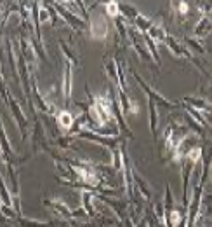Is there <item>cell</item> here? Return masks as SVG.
Segmentation results:
<instances>
[{
	"mask_svg": "<svg viewBox=\"0 0 212 227\" xmlns=\"http://www.w3.org/2000/svg\"><path fill=\"white\" fill-rule=\"evenodd\" d=\"M58 121H59V124L64 128V129H68V128L71 126V122H73V117H71L70 112H59Z\"/></svg>",
	"mask_w": 212,
	"mask_h": 227,
	"instance_id": "6da1fadb",
	"label": "cell"
},
{
	"mask_svg": "<svg viewBox=\"0 0 212 227\" xmlns=\"http://www.w3.org/2000/svg\"><path fill=\"white\" fill-rule=\"evenodd\" d=\"M106 7H108L106 10H108V14H110V16H117V14H118V9H117V4H115V2H110Z\"/></svg>",
	"mask_w": 212,
	"mask_h": 227,
	"instance_id": "7a4b0ae2",
	"label": "cell"
},
{
	"mask_svg": "<svg viewBox=\"0 0 212 227\" xmlns=\"http://www.w3.org/2000/svg\"><path fill=\"white\" fill-rule=\"evenodd\" d=\"M198 155H200V150L196 149V150H193L191 154H190V157H191V159H198Z\"/></svg>",
	"mask_w": 212,
	"mask_h": 227,
	"instance_id": "277c9868",
	"label": "cell"
},
{
	"mask_svg": "<svg viewBox=\"0 0 212 227\" xmlns=\"http://www.w3.org/2000/svg\"><path fill=\"white\" fill-rule=\"evenodd\" d=\"M179 10H181L182 14H184V12H188V5H186L184 2H182V4H179Z\"/></svg>",
	"mask_w": 212,
	"mask_h": 227,
	"instance_id": "3957f363",
	"label": "cell"
}]
</instances>
